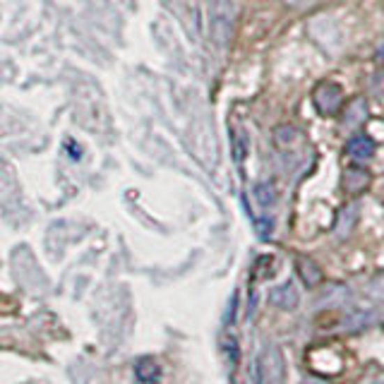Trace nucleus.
<instances>
[{"instance_id":"9d476101","label":"nucleus","mask_w":384,"mask_h":384,"mask_svg":"<svg viewBox=\"0 0 384 384\" xmlns=\"http://www.w3.org/2000/svg\"><path fill=\"white\" fill-rule=\"evenodd\" d=\"M274 139H277L279 147H293L298 142V130L291 125H281L274 130Z\"/></svg>"},{"instance_id":"f8f14e48","label":"nucleus","mask_w":384,"mask_h":384,"mask_svg":"<svg viewBox=\"0 0 384 384\" xmlns=\"http://www.w3.org/2000/svg\"><path fill=\"white\" fill-rule=\"evenodd\" d=\"M375 63H377V65H382V68H384V43H382V46L375 51Z\"/></svg>"},{"instance_id":"1a4fd4ad","label":"nucleus","mask_w":384,"mask_h":384,"mask_svg":"<svg viewBox=\"0 0 384 384\" xmlns=\"http://www.w3.org/2000/svg\"><path fill=\"white\" fill-rule=\"evenodd\" d=\"M277 197H279V192L272 183H259L255 187V199L259 207H274V204H277Z\"/></svg>"},{"instance_id":"9b49d317","label":"nucleus","mask_w":384,"mask_h":384,"mask_svg":"<svg viewBox=\"0 0 384 384\" xmlns=\"http://www.w3.org/2000/svg\"><path fill=\"white\" fill-rule=\"evenodd\" d=\"M289 8H293V10H305V8H312V5L317 3V0H284Z\"/></svg>"},{"instance_id":"39448f33","label":"nucleus","mask_w":384,"mask_h":384,"mask_svg":"<svg viewBox=\"0 0 384 384\" xmlns=\"http://www.w3.org/2000/svg\"><path fill=\"white\" fill-rule=\"evenodd\" d=\"M298 300H300V293L293 281H286V284H281L272 291L274 307H281V310H293V307L298 305Z\"/></svg>"},{"instance_id":"0eeeda50","label":"nucleus","mask_w":384,"mask_h":384,"mask_svg":"<svg viewBox=\"0 0 384 384\" xmlns=\"http://www.w3.org/2000/svg\"><path fill=\"white\" fill-rule=\"evenodd\" d=\"M341 118H344V125H358V123H363L367 118L365 99H351L348 104H344Z\"/></svg>"},{"instance_id":"f03ea898","label":"nucleus","mask_w":384,"mask_h":384,"mask_svg":"<svg viewBox=\"0 0 384 384\" xmlns=\"http://www.w3.org/2000/svg\"><path fill=\"white\" fill-rule=\"evenodd\" d=\"M344 104L346 101H344V86L341 84L324 79V82H320L315 89H312V106H315V111L324 118L339 116Z\"/></svg>"},{"instance_id":"ddd939ff","label":"nucleus","mask_w":384,"mask_h":384,"mask_svg":"<svg viewBox=\"0 0 384 384\" xmlns=\"http://www.w3.org/2000/svg\"><path fill=\"white\" fill-rule=\"evenodd\" d=\"M372 384H384V375H382V377H377V380L372 382Z\"/></svg>"},{"instance_id":"f257e3e1","label":"nucleus","mask_w":384,"mask_h":384,"mask_svg":"<svg viewBox=\"0 0 384 384\" xmlns=\"http://www.w3.org/2000/svg\"><path fill=\"white\" fill-rule=\"evenodd\" d=\"M236 26V5L233 0H212V41L216 48H226L231 43Z\"/></svg>"},{"instance_id":"4468645a","label":"nucleus","mask_w":384,"mask_h":384,"mask_svg":"<svg viewBox=\"0 0 384 384\" xmlns=\"http://www.w3.org/2000/svg\"><path fill=\"white\" fill-rule=\"evenodd\" d=\"M307 384H324V382H307Z\"/></svg>"},{"instance_id":"20e7f679","label":"nucleus","mask_w":384,"mask_h":384,"mask_svg":"<svg viewBox=\"0 0 384 384\" xmlns=\"http://www.w3.org/2000/svg\"><path fill=\"white\" fill-rule=\"evenodd\" d=\"M375 151H377V144H375V139H372L370 135H353V137L348 139V144H346V154H348L351 159H355V161L372 159Z\"/></svg>"},{"instance_id":"7ed1b4c3","label":"nucleus","mask_w":384,"mask_h":384,"mask_svg":"<svg viewBox=\"0 0 384 384\" xmlns=\"http://www.w3.org/2000/svg\"><path fill=\"white\" fill-rule=\"evenodd\" d=\"M370 185H372V176H370V171L363 169V166H348V169H344L341 190L346 194H351V197L363 194Z\"/></svg>"},{"instance_id":"423d86ee","label":"nucleus","mask_w":384,"mask_h":384,"mask_svg":"<svg viewBox=\"0 0 384 384\" xmlns=\"http://www.w3.org/2000/svg\"><path fill=\"white\" fill-rule=\"evenodd\" d=\"M295 269H298V274H300V281L305 286H310V289H312V286H320L322 284L324 274H322L320 264L312 262V259L298 257V259H295Z\"/></svg>"},{"instance_id":"6e6552de","label":"nucleus","mask_w":384,"mask_h":384,"mask_svg":"<svg viewBox=\"0 0 384 384\" xmlns=\"http://www.w3.org/2000/svg\"><path fill=\"white\" fill-rule=\"evenodd\" d=\"M355 224H358V207H355V204H346L341 212H339V219H337V236L348 238L353 233Z\"/></svg>"}]
</instances>
